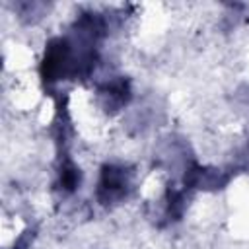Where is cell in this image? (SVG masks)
I'll return each instance as SVG.
<instances>
[{"mask_svg": "<svg viewBox=\"0 0 249 249\" xmlns=\"http://www.w3.org/2000/svg\"><path fill=\"white\" fill-rule=\"evenodd\" d=\"M113 16L99 10H82L68 25L66 33L53 37L43 51L39 76L45 88L60 82H78L93 76L101 45L109 37Z\"/></svg>", "mask_w": 249, "mask_h": 249, "instance_id": "6da1fadb", "label": "cell"}, {"mask_svg": "<svg viewBox=\"0 0 249 249\" xmlns=\"http://www.w3.org/2000/svg\"><path fill=\"white\" fill-rule=\"evenodd\" d=\"M136 189V169L123 161H105L95 181V202L103 208H115L126 202Z\"/></svg>", "mask_w": 249, "mask_h": 249, "instance_id": "7a4b0ae2", "label": "cell"}, {"mask_svg": "<svg viewBox=\"0 0 249 249\" xmlns=\"http://www.w3.org/2000/svg\"><path fill=\"white\" fill-rule=\"evenodd\" d=\"M132 99L130 80L124 76H111L97 84L95 88V103L107 115H117L123 111Z\"/></svg>", "mask_w": 249, "mask_h": 249, "instance_id": "3957f363", "label": "cell"}, {"mask_svg": "<svg viewBox=\"0 0 249 249\" xmlns=\"http://www.w3.org/2000/svg\"><path fill=\"white\" fill-rule=\"evenodd\" d=\"M33 237H35V230H25V231L16 239V243H14L10 249H31Z\"/></svg>", "mask_w": 249, "mask_h": 249, "instance_id": "277c9868", "label": "cell"}, {"mask_svg": "<svg viewBox=\"0 0 249 249\" xmlns=\"http://www.w3.org/2000/svg\"><path fill=\"white\" fill-rule=\"evenodd\" d=\"M241 167H243V169H249V146H247V150H245V154H243V163H241Z\"/></svg>", "mask_w": 249, "mask_h": 249, "instance_id": "5b68a950", "label": "cell"}]
</instances>
